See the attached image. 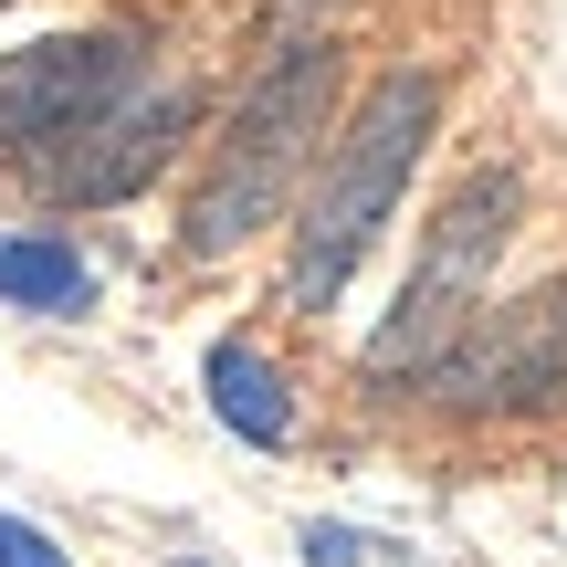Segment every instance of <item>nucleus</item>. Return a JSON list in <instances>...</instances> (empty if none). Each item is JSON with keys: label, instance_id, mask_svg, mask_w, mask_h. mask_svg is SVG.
Returning a JSON list of instances; mask_svg holds the SVG:
<instances>
[{"label": "nucleus", "instance_id": "nucleus-4", "mask_svg": "<svg viewBox=\"0 0 567 567\" xmlns=\"http://www.w3.org/2000/svg\"><path fill=\"white\" fill-rule=\"evenodd\" d=\"M189 137H200V84L189 74H147V84H126L105 116H84L63 147H42V158L21 168V189H32L42 210H116V200H147V189L189 158Z\"/></svg>", "mask_w": 567, "mask_h": 567}, {"label": "nucleus", "instance_id": "nucleus-5", "mask_svg": "<svg viewBox=\"0 0 567 567\" xmlns=\"http://www.w3.org/2000/svg\"><path fill=\"white\" fill-rule=\"evenodd\" d=\"M158 74V42L137 21H95V32H42L21 53H0V168H32L42 147H63L84 116L126 95V84Z\"/></svg>", "mask_w": 567, "mask_h": 567}, {"label": "nucleus", "instance_id": "nucleus-9", "mask_svg": "<svg viewBox=\"0 0 567 567\" xmlns=\"http://www.w3.org/2000/svg\"><path fill=\"white\" fill-rule=\"evenodd\" d=\"M295 547H305V567H368V557H379L358 526H326V515H305V526H295Z\"/></svg>", "mask_w": 567, "mask_h": 567}, {"label": "nucleus", "instance_id": "nucleus-6", "mask_svg": "<svg viewBox=\"0 0 567 567\" xmlns=\"http://www.w3.org/2000/svg\"><path fill=\"white\" fill-rule=\"evenodd\" d=\"M431 400L463 410V421H526V410L567 400V274H547L536 295L484 305L463 326L442 368H431Z\"/></svg>", "mask_w": 567, "mask_h": 567}, {"label": "nucleus", "instance_id": "nucleus-1", "mask_svg": "<svg viewBox=\"0 0 567 567\" xmlns=\"http://www.w3.org/2000/svg\"><path fill=\"white\" fill-rule=\"evenodd\" d=\"M431 126H442V74L431 63H379V74L347 95V116L326 126L316 168L295 189V243H284V316L326 326L347 305L358 264L379 252V231L400 221L410 168L431 158Z\"/></svg>", "mask_w": 567, "mask_h": 567}, {"label": "nucleus", "instance_id": "nucleus-10", "mask_svg": "<svg viewBox=\"0 0 567 567\" xmlns=\"http://www.w3.org/2000/svg\"><path fill=\"white\" fill-rule=\"evenodd\" d=\"M0 567H74V557H63L53 526H32V515H0Z\"/></svg>", "mask_w": 567, "mask_h": 567}, {"label": "nucleus", "instance_id": "nucleus-7", "mask_svg": "<svg viewBox=\"0 0 567 567\" xmlns=\"http://www.w3.org/2000/svg\"><path fill=\"white\" fill-rule=\"evenodd\" d=\"M200 389H210V421L231 431V442H252V452H284L305 431V410H295V379L264 358L252 337H210V358H200Z\"/></svg>", "mask_w": 567, "mask_h": 567}, {"label": "nucleus", "instance_id": "nucleus-8", "mask_svg": "<svg viewBox=\"0 0 567 567\" xmlns=\"http://www.w3.org/2000/svg\"><path fill=\"white\" fill-rule=\"evenodd\" d=\"M95 264H84L74 231H42V221H11L0 231V305L11 316H95Z\"/></svg>", "mask_w": 567, "mask_h": 567}, {"label": "nucleus", "instance_id": "nucleus-11", "mask_svg": "<svg viewBox=\"0 0 567 567\" xmlns=\"http://www.w3.org/2000/svg\"><path fill=\"white\" fill-rule=\"evenodd\" d=\"M168 567H210V557H168Z\"/></svg>", "mask_w": 567, "mask_h": 567}, {"label": "nucleus", "instance_id": "nucleus-3", "mask_svg": "<svg viewBox=\"0 0 567 567\" xmlns=\"http://www.w3.org/2000/svg\"><path fill=\"white\" fill-rule=\"evenodd\" d=\"M515 221H526V168L515 158H484L421 231V264H410L400 305L379 316V337L358 347V389L368 400H410L431 389V368L463 347V326L494 305V264H505Z\"/></svg>", "mask_w": 567, "mask_h": 567}, {"label": "nucleus", "instance_id": "nucleus-2", "mask_svg": "<svg viewBox=\"0 0 567 567\" xmlns=\"http://www.w3.org/2000/svg\"><path fill=\"white\" fill-rule=\"evenodd\" d=\"M337 116H347L337 32L274 42V53L252 63V84L231 95L221 137H210L200 179H189V200H179V252L189 264H231L243 243H264L284 210H295V189H305V168H316V147H326Z\"/></svg>", "mask_w": 567, "mask_h": 567}]
</instances>
